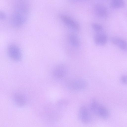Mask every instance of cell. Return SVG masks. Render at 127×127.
Returning a JSON list of instances; mask_svg holds the SVG:
<instances>
[{
	"label": "cell",
	"mask_w": 127,
	"mask_h": 127,
	"mask_svg": "<svg viewBox=\"0 0 127 127\" xmlns=\"http://www.w3.org/2000/svg\"><path fill=\"white\" fill-rule=\"evenodd\" d=\"M67 69L65 66L63 64L57 65L54 69L53 72V76L56 78L61 79L66 75Z\"/></svg>",
	"instance_id": "6"
},
{
	"label": "cell",
	"mask_w": 127,
	"mask_h": 127,
	"mask_svg": "<svg viewBox=\"0 0 127 127\" xmlns=\"http://www.w3.org/2000/svg\"><path fill=\"white\" fill-rule=\"evenodd\" d=\"M68 38L71 44L76 47L79 46L80 44L79 40L77 36L74 33H71L68 35Z\"/></svg>",
	"instance_id": "11"
},
{
	"label": "cell",
	"mask_w": 127,
	"mask_h": 127,
	"mask_svg": "<svg viewBox=\"0 0 127 127\" xmlns=\"http://www.w3.org/2000/svg\"><path fill=\"white\" fill-rule=\"evenodd\" d=\"M0 18L2 19H4L5 18V15L3 12L0 13Z\"/></svg>",
	"instance_id": "16"
},
{
	"label": "cell",
	"mask_w": 127,
	"mask_h": 127,
	"mask_svg": "<svg viewBox=\"0 0 127 127\" xmlns=\"http://www.w3.org/2000/svg\"><path fill=\"white\" fill-rule=\"evenodd\" d=\"M111 7L114 8H121L125 5V1L122 0H113L110 3Z\"/></svg>",
	"instance_id": "13"
},
{
	"label": "cell",
	"mask_w": 127,
	"mask_h": 127,
	"mask_svg": "<svg viewBox=\"0 0 127 127\" xmlns=\"http://www.w3.org/2000/svg\"><path fill=\"white\" fill-rule=\"evenodd\" d=\"M95 112L103 119H107L109 116V113L108 110L102 106L99 105Z\"/></svg>",
	"instance_id": "10"
},
{
	"label": "cell",
	"mask_w": 127,
	"mask_h": 127,
	"mask_svg": "<svg viewBox=\"0 0 127 127\" xmlns=\"http://www.w3.org/2000/svg\"><path fill=\"white\" fill-rule=\"evenodd\" d=\"M60 18L64 23L72 29L75 30L79 29V26L78 24L70 17L61 14L60 15Z\"/></svg>",
	"instance_id": "5"
},
{
	"label": "cell",
	"mask_w": 127,
	"mask_h": 127,
	"mask_svg": "<svg viewBox=\"0 0 127 127\" xmlns=\"http://www.w3.org/2000/svg\"><path fill=\"white\" fill-rule=\"evenodd\" d=\"M93 28L95 31L100 32L102 29V26L100 24L96 23H93L92 24Z\"/></svg>",
	"instance_id": "14"
},
{
	"label": "cell",
	"mask_w": 127,
	"mask_h": 127,
	"mask_svg": "<svg viewBox=\"0 0 127 127\" xmlns=\"http://www.w3.org/2000/svg\"><path fill=\"white\" fill-rule=\"evenodd\" d=\"M87 85V83L85 80L77 79L69 81L67 83V87L71 90L79 91L84 89L86 87Z\"/></svg>",
	"instance_id": "2"
},
{
	"label": "cell",
	"mask_w": 127,
	"mask_h": 127,
	"mask_svg": "<svg viewBox=\"0 0 127 127\" xmlns=\"http://www.w3.org/2000/svg\"><path fill=\"white\" fill-rule=\"evenodd\" d=\"M79 116L81 120L84 123H87L90 120L89 113L87 109L85 107H82L80 108Z\"/></svg>",
	"instance_id": "9"
},
{
	"label": "cell",
	"mask_w": 127,
	"mask_h": 127,
	"mask_svg": "<svg viewBox=\"0 0 127 127\" xmlns=\"http://www.w3.org/2000/svg\"><path fill=\"white\" fill-rule=\"evenodd\" d=\"M121 80L122 83L125 84H127V75L122 76L121 78Z\"/></svg>",
	"instance_id": "15"
},
{
	"label": "cell",
	"mask_w": 127,
	"mask_h": 127,
	"mask_svg": "<svg viewBox=\"0 0 127 127\" xmlns=\"http://www.w3.org/2000/svg\"><path fill=\"white\" fill-rule=\"evenodd\" d=\"M111 42L121 50H127V42L123 39L117 37H113L110 39Z\"/></svg>",
	"instance_id": "7"
},
{
	"label": "cell",
	"mask_w": 127,
	"mask_h": 127,
	"mask_svg": "<svg viewBox=\"0 0 127 127\" xmlns=\"http://www.w3.org/2000/svg\"><path fill=\"white\" fill-rule=\"evenodd\" d=\"M95 15L98 18L102 19L106 18L108 15L107 8L103 4L100 3L95 4L94 7Z\"/></svg>",
	"instance_id": "4"
},
{
	"label": "cell",
	"mask_w": 127,
	"mask_h": 127,
	"mask_svg": "<svg viewBox=\"0 0 127 127\" xmlns=\"http://www.w3.org/2000/svg\"><path fill=\"white\" fill-rule=\"evenodd\" d=\"M14 8L11 16L10 22L13 27L18 28L22 26L26 21L28 7L26 3L22 1L17 3Z\"/></svg>",
	"instance_id": "1"
},
{
	"label": "cell",
	"mask_w": 127,
	"mask_h": 127,
	"mask_svg": "<svg viewBox=\"0 0 127 127\" xmlns=\"http://www.w3.org/2000/svg\"><path fill=\"white\" fill-rule=\"evenodd\" d=\"M95 43L100 45H103L106 44L107 41L106 35L103 32H99L97 33L94 37Z\"/></svg>",
	"instance_id": "8"
},
{
	"label": "cell",
	"mask_w": 127,
	"mask_h": 127,
	"mask_svg": "<svg viewBox=\"0 0 127 127\" xmlns=\"http://www.w3.org/2000/svg\"><path fill=\"white\" fill-rule=\"evenodd\" d=\"M14 100L15 102L20 105H24L25 102V98L23 94L19 93L15 94L14 96Z\"/></svg>",
	"instance_id": "12"
},
{
	"label": "cell",
	"mask_w": 127,
	"mask_h": 127,
	"mask_svg": "<svg viewBox=\"0 0 127 127\" xmlns=\"http://www.w3.org/2000/svg\"><path fill=\"white\" fill-rule=\"evenodd\" d=\"M7 52L9 56L13 60L18 61L21 59V51L18 47L16 45L12 44L9 45L7 48Z\"/></svg>",
	"instance_id": "3"
}]
</instances>
